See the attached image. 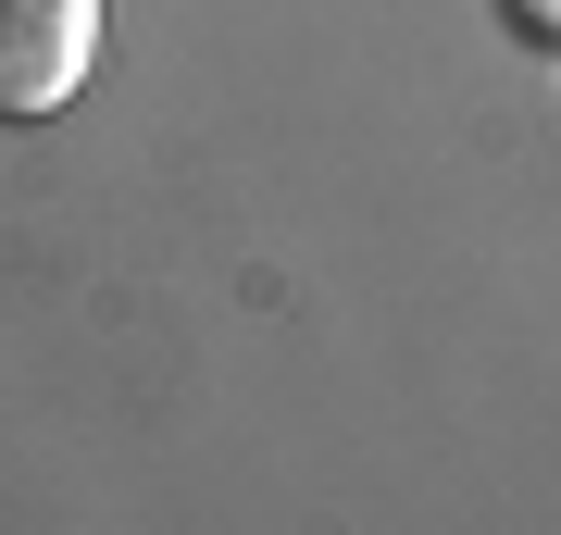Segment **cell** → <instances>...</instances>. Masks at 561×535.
I'll use <instances>...</instances> for the list:
<instances>
[{
    "instance_id": "cell-1",
    "label": "cell",
    "mask_w": 561,
    "mask_h": 535,
    "mask_svg": "<svg viewBox=\"0 0 561 535\" xmlns=\"http://www.w3.org/2000/svg\"><path fill=\"white\" fill-rule=\"evenodd\" d=\"M101 0H0V125H38L88 88Z\"/></svg>"
},
{
    "instance_id": "cell-2",
    "label": "cell",
    "mask_w": 561,
    "mask_h": 535,
    "mask_svg": "<svg viewBox=\"0 0 561 535\" xmlns=\"http://www.w3.org/2000/svg\"><path fill=\"white\" fill-rule=\"evenodd\" d=\"M500 13L524 25V38H561V0H500Z\"/></svg>"
},
{
    "instance_id": "cell-3",
    "label": "cell",
    "mask_w": 561,
    "mask_h": 535,
    "mask_svg": "<svg viewBox=\"0 0 561 535\" xmlns=\"http://www.w3.org/2000/svg\"><path fill=\"white\" fill-rule=\"evenodd\" d=\"M549 50H561V38H549Z\"/></svg>"
}]
</instances>
